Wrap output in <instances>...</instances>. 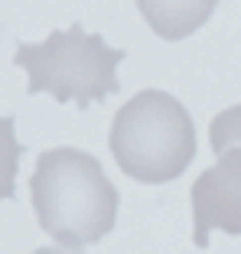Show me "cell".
I'll return each mask as SVG.
<instances>
[{
    "label": "cell",
    "mask_w": 241,
    "mask_h": 254,
    "mask_svg": "<svg viewBox=\"0 0 241 254\" xmlns=\"http://www.w3.org/2000/svg\"><path fill=\"white\" fill-rule=\"evenodd\" d=\"M30 192L39 228L72 251L101 241L118 222L120 195L105 166L85 150L53 147L39 153Z\"/></svg>",
    "instance_id": "6da1fadb"
},
{
    "label": "cell",
    "mask_w": 241,
    "mask_h": 254,
    "mask_svg": "<svg viewBox=\"0 0 241 254\" xmlns=\"http://www.w3.org/2000/svg\"><path fill=\"white\" fill-rule=\"evenodd\" d=\"M108 147L130 180L160 186L192 163L196 124L173 95L147 88L118 108Z\"/></svg>",
    "instance_id": "7a4b0ae2"
},
{
    "label": "cell",
    "mask_w": 241,
    "mask_h": 254,
    "mask_svg": "<svg viewBox=\"0 0 241 254\" xmlns=\"http://www.w3.org/2000/svg\"><path fill=\"white\" fill-rule=\"evenodd\" d=\"M120 62L124 49H111L101 33H85L82 23H72L68 30H53L43 43H20L13 53V65L30 75L26 95L46 91L56 101H75L82 111L120 88Z\"/></svg>",
    "instance_id": "3957f363"
},
{
    "label": "cell",
    "mask_w": 241,
    "mask_h": 254,
    "mask_svg": "<svg viewBox=\"0 0 241 254\" xmlns=\"http://www.w3.org/2000/svg\"><path fill=\"white\" fill-rule=\"evenodd\" d=\"M192 245L205 248L215 228L241 235V147L222 153L219 163L192 183Z\"/></svg>",
    "instance_id": "277c9868"
},
{
    "label": "cell",
    "mask_w": 241,
    "mask_h": 254,
    "mask_svg": "<svg viewBox=\"0 0 241 254\" xmlns=\"http://www.w3.org/2000/svg\"><path fill=\"white\" fill-rule=\"evenodd\" d=\"M219 0H137V10L160 39H186L205 26Z\"/></svg>",
    "instance_id": "5b68a950"
},
{
    "label": "cell",
    "mask_w": 241,
    "mask_h": 254,
    "mask_svg": "<svg viewBox=\"0 0 241 254\" xmlns=\"http://www.w3.org/2000/svg\"><path fill=\"white\" fill-rule=\"evenodd\" d=\"M23 147L16 140V121L0 118V202L16 195V170H20Z\"/></svg>",
    "instance_id": "8992f818"
},
{
    "label": "cell",
    "mask_w": 241,
    "mask_h": 254,
    "mask_svg": "<svg viewBox=\"0 0 241 254\" xmlns=\"http://www.w3.org/2000/svg\"><path fill=\"white\" fill-rule=\"evenodd\" d=\"M209 143H212L215 157L241 147V105H232V108L215 114V121L209 127Z\"/></svg>",
    "instance_id": "52a82bcc"
},
{
    "label": "cell",
    "mask_w": 241,
    "mask_h": 254,
    "mask_svg": "<svg viewBox=\"0 0 241 254\" xmlns=\"http://www.w3.org/2000/svg\"><path fill=\"white\" fill-rule=\"evenodd\" d=\"M30 254H82V251H59V248H36Z\"/></svg>",
    "instance_id": "ba28073f"
}]
</instances>
